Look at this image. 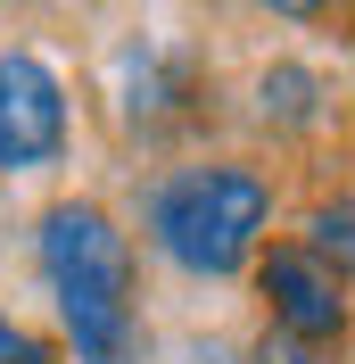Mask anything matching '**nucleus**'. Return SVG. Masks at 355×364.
<instances>
[{
  "mask_svg": "<svg viewBox=\"0 0 355 364\" xmlns=\"http://www.w3.org/2000/svg\"><path fill=\"white\" fill-rule=\"evenodd\" d=\"M256 364H339V356H331V348H306V340L265 331V340H256Z\"/></svg>",
  "mask_w": 355,
  "mask_h": 364,
  "instance_id": "0eeeda50",
  "label": "nucleus"
},
{
  "mask_svg": "<svg viewBox=\"0 0 355 364\" xmlns=\"http://www.w3.org/2000/svg\"><path fill=\"white\" fill-rule=\"evenodd\" d=\"M0 364H50V348L25 331V323H9V306H0Z\"/></svg>",
  "mask_w": 355,
  "mask_h": 364,
  "instance_id": "6e6552de",
  "label": "nucleus"
},
{
  "mask_svg": "<svg viewBox=\"0 0 355 364\" xmlns=\"http://www.w3.org/2000/svg\"><path fill=\"white\" fill-rule=\"evenodd\" d=\"M256 298H265V331L281 340H306V348H347L355 331V298L331 265H314L297 240H265L256 249Z\"/></svg>",
  "mask_w": 355,
  "mask_h": 364,
  "instance_id": "7ed1b4c3",
  "label": "nucleus"
},
{
  "mask_svg": "<svg viewBox=\"0 0 355 364\" xmlns=\"http://www.w3.org/2000/svg\"><path fill=\"white\" fill-rule=\"evenodd\" d=\"M256 116H265L273 133H314V124H322V75L297 67V58L265 67L256 75Z\"/></svg>",
  "mask_w": 355,
  "mask_h": 364,
  "instance_id": "39448f33",
  "label": "nucleus"
},
{
  "mask_svg": "<svg viewBox=\"0 0 355 364\" xmlns=\"http://www.w3.org/2000/svg\"><path fill=\"white\" fill-rule=\"evenodd\" d=\"M297 249L314 265H331L339 282H355V199H322L306 215V232H297Z\"/></svg>",
  "mask_w": 355,
  "mask_h": 364,
  "instance_id": "423d86ee",
  "label": "nucleus"
},
{
  "mask_svg": "<svg viewBox=\"0 0 355 364\" xmlns=\"http://www.w3.org/2000/svg\"><path fill=\"white\" fill-rule=\"evenodd\" d=\"M67 83L33 50H0V174H42L67 158Z\"/></svg>",
  "mask_w": 355,
  "mask_h": 364,
  "instance_id": "20e7f679",
  "label": "nucleus"
},
{
  "mask_svg": "<svg viewBox=\"0 0 355 364\" xmlns=\"http://www.w3.org/2000/svg\"><path fill=\"white\" fill-rule=\"evenodd\" d=\"M42 282L75 364H141V306H133V240L99 199H58L42 215Z\"/></svg>",
  "mask_w": 355,
  "mask_h": 364,
  "instance_id": "f257e3e1",
  "label": "nucleus"
},
{
  "mask_svg": "<svg viewBox=\"0 0 355 364\" xmlns=\"http://www.w3.org/2000/svg\"><path fill=\"white\" fill-rule=\"evenodd\" d=\"M273 224V182L240 158H207L157 182L149 199V240L199 282H231L240 265H256Z\"/></svg>",
  "mask_w": 355,
  "mask_h": 364,
  "instance_id": "f03ea898",
  "label": "nucleus"
}]
</instances>
